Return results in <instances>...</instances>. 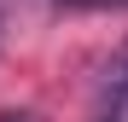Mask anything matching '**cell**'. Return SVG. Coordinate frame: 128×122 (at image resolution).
I'll use <instances>...</instances> for the list:
<instances>
[{
  "label": "cell",
  "mask_w": 128,
  "mask_h": 122,
  "mask_svg": "<svg viewBox=\"0 0 128 122\" xmlns=\"http://www.w3.org/2000/svg\"><path fill=\"white\" fill-rule=\"evenodd\" d=\"M0 122H47V116H41V111H6Z\"/></svg>",
  "instance_id": "3"
},
{
  "label": "cell",
  "mask_w": 128,
  "mask_h": 122,
  "mask_svg": "<svg viewBox=\"0 0 128 122\" xmlns=\"http://www.w3.org/2000/svg\"><path fill=\"white\" fill-rule=\"evenodd\" d=\"M105 93H111V105H116V111H128V47L105 64Z\"/></svg>",
  "instance_id": "1"
},
{
  "label": "cell",
  "mask_w": 128,
  "mask_h": 122,
  "mask_svg": "<svg viewBox=\"0 0 128 122\" xmlns=\"http://www.w3.org/2000/svg\"><path fill=\"white\" fill-rule=\"evenodd\" d=\"M52 6H70V12H88V6H128V0H52Z\"/></svg>",
  "instance_id": "2"
}]
</instances>
